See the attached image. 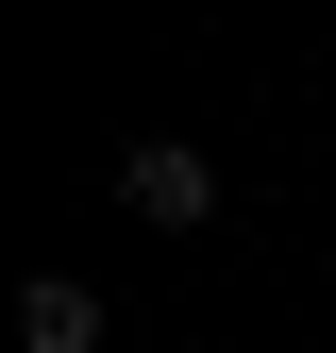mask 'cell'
Returning a JSON list of instances; mask_svg holds the SVG:
<instances>
[{
  "instance_id": "cell-2",
  "label": "cell",
  "mask_w": 336,
  "mask_h": 353,
  "mask_svg": "<svg viewBox=\"0 0 336 353\" xmlns=\"http://www.w3.org/2000/svg\"><path fill=\"white\" fill-rule=\"evenodd\" d=\"M17 353H101V303H84L67 270H34L17 286Z\"/></svg>"
},
{
  "instance_id": "cell-1",
  "label": "cell",
  "mask_w": 336,
  "mask_h": 353,
  "mask_svg": "<svg viewBox=\"0 0 336 353\" xmlns=\"http://www.w3.org/2000/svg\"><path fill=\"white\" fill-rule=\"evenodd\" d=\"M118 202H135L151 236H202V219H219V168H202L185 135H135V152H118Z\"/></svg>"
}]
</instances>
